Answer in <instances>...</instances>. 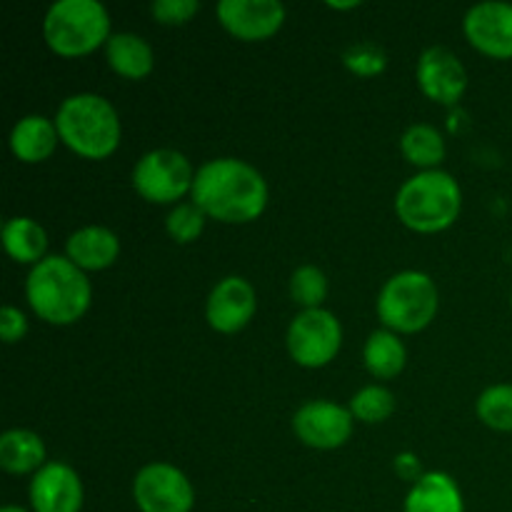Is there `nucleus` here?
Segmentation results:
<instances>
[{
    "instance_id": "7c9ffc66",
    "label": "nucleus",
    "mask_w": 512,
    "mask_h": 512,
    "mask_svg": "<svg viewBox=\"0 0 512 512\" xmlns=\"http://www.w3.org/2000/svg\"><path fill=\"white\" fill-rule=\"evenodd\" d=\"M395 470H398L400 478L413 480V483L425 475V473H420V463H418V458H415L413 453L398 455V458H395Z\"/></svg>"
},
{
    "instance_id": "f8f14e48",
    "label": "nucleus",
    "mask_w": 512,
    "mask_h": 512,
    "mask_svg": "<svg viewBox=\"0 0 512 512\" xmlns=\"http://www.w3.org/2000/svg\"><path fill=\"white\" fill-rule=\"evenodd\" d=\"M220 25L240 40H265L285 23V5L278 0H220Z\"/></svg>"
},
{
    "instance_id": "a211bd4d",
    "label": "nucleus",
    "mask_w": 512,
    "mask_h": 512,
    "mask_svg": "<svg viewBox=\"0 0 512 512\" xmlns=\"http://www.w3.org/2000/svg\"><path fill=\"white\" fill-rule=\"evenodd\" d=\"M58 138L55 120L45 115H25L10 130V150L23 163H43L53 155Z\"/></svg>"
},
{
    "instance_id": "0eeeda50",
    "label": "nucleus",
    "mask_w": 512,
    "mask_h": 512,
    "mask_svg": "<svg viewBox=\"0 0 512 512\" xmlns=\"http://www.w3.org/2000/svg\"><path fill=\"white\" fill-rule=\"evenodd\" d=\"M195 173L180 150L155 148L133 168V188L150 203H175L193 190Z\"/></svg>"
},
{
    "instance_id": "6ab92c4d",
    "label": "nucleus",
    "mask_w": 512,
    "mask_h": 512,
    "mask_svg": "<svg viewBox=\"0 0 512 512\" xmlns=\"http://www.w3.org/2000/svg\"><path fill=\"white\" fill-rule=\"evenodd\" d=\"M110 68L130 80H140L153 70V48L138 33H113L105 43Z\"/></svg>"
},
{
    "instance_id": "423d86ee",
    "label": "nucleus",
    "mask_w": 512,
    "mask_h": 512,
    "mask_svg": "<svg viewBox=\"0 0 512 512\" xmlns=\"http://www.w3.org/2000/svg\"><path fill=\"white\" fill-rule=\"evenodd\" d=\"M438 288L420 270H403L385 280L378 295V315L393 333H420L438 313Z\"/></svg>"
},
{
    "instance_id": "473e14b6",
    "label": "nucleus",
    "mask_w": 512,
    "mask_h": 512,
    "mask_svg": "<svg viewBox=\"0 0 512 512\" xmlns=\"http://www.w3.org/2000/svg\"><path fill=\"white\" fill-rule=\"evenodd\" d=\"M0 512H28V510H23V508H18V505H5L3 510Z\"/></svg>"
},
{
    "instance_id": "bb28decb",
    "label": "nucleus",
    "mask_w": 512,
    "mask_h": 512,
    "mask_svg": "<svg viewBox=\"0 0 512 512\" xmlns=\"http://www.w3.org/2000/svg\"><path fill=\"white\" fill-rule=\"evenodd\" d=\"M205 218L208 215L198 208L195 203H178L165 218V228H168L170 238L175 243H193L200 238L205 228Z\"/></svg>"
},
{
    "instance_id": "6e6552de",
    "label": "nucleus",
    "mask_w": 512,
    "mask_h": 512,
    "mask_svg": "<svg viewBox=\"0 0 512 512\" xmlns=\"http://www.w3.org/2000/svg\"><path fill=\"white\" fill-rule=\"evenodd\" d=\"M288 353L303 368H323L343 345V328L330 310H300L288 328Z\"/></svg>"
},
{
    "instance_id": "c756f323",
    "label": "nucleus",
    "mask_w": 512,
    "mask_h": 512,
    "mask_svg": "<svg viewBox=\"0 0 512 512\" xmlns=\"http://www.w3.org/2000/svg\"><path fill=\"white\" fill-rule=\"evenodd\" d=\"M25 333H28V320H25L23 310L15 308V305H3V310H0V338H3V343H18Z\"/></svg>"
},
{
    "instance_id": "39448f33",
    "label": "nucleus",
    "mask_w": 512,
    "mask_h": 512,
    "mask_svg": "<svg viewBox=\"0 0 512 512\" xmlns=\"http://www.w3.org/2000/svg\"><path fill=\"white\" fill-rule=\"evenodd\" d=\"M43 35L53 53L78 58L108 43L110 15L98 0H58L45 13Z\"/></svg>"
},
{
    "instance_id": "a878e982",
    "label": "nucleus",
    "mask_w": 512,
    "mask_h": 512,
    "mask_svg": "<svg viewBox=\"0 0 512 512\" xmlns=\"http://www.w3.org/2000/svg\"><path fill=\"white\" fill-rule=\"evenodd\" d=\"M290 295L303 310L323 308V300L328 295V278L315 265H300L290 278Z\"/></svg>"
},
{
    "instance_id": "b1692460",
    "label": "nucleus",
    "mask_w": 512,
    "mask_h": 512,
    "mask_svg": "<svg viewBox=\"0 0 512 512\" xmlns=\"http://www.w3.org/2000/svg\"><path fill=\"white\" fill-rule=\"evenodd\" d=\"M475 413L488 428L512 433V385L500 383L483 390L475 403Z\"/></svg>"
},
{
    "instance_id": "4468645a",
    "label": "nucleus",
    "mask_w": 512,
    "mask_h": 512,
    "mask_svg": "<svg viewBox=\"0 0 512 512\" xmlns=\"http://www.w3.org/2000/svg\"><path fill=\"white\" fill-rule=\"evenodd\" d=\"M255 288L240 275H228L220 280L208 295L205 318L218 333H238L255 315Z\"/></svg>"
},
{
    "instance_id": "9b49d317",
    "label": "nucleus",
    "mask_w": 512,
    "mask_h": 512,
    "mask_svg": "<svg viewBox=\"0 0 512 512\" xmlns=\"http://www.w3.org/2000/svg\"><path fill=\"white\" fill-rule=\"evenodd\" d=\"M463 30L470 45L490 58H512V3L488 0L465 13Z\"/></svg>"
},
{
    "instance_id": "c85d7f7f",
    "label": "nucleus",
    "mask_w": 512,
    "mask_h": 512,
    "mask_svg": "<svg viewBox=\"0 0 512 512\" xmlns=\"http://www.w3.org/2000/svg\"><path fill=\"white\" fill-rule=\"evenodd\" d=\"M153 18L165 25H183L200 10L198 0H155L150 5Z\"/></svg>"
},
{
    "instance_id": "aec40b11",
    "label": "nucleus",
    "mask_w": 512,
    "mask_h": 512,
    "mask_svg": "<svg viewBox=\"0 0 512 512\" xmlns=\"http://www.w3.org/2000/svg\"><path fill=\"white\" fill-rule=\"evenodd\" d=\"M45 465V445L38 433L25 428L0 435V468L13 475L38 473Z\"/></svg>"
},
{
    "instance_id": "4be33fe9",
    "label": "nucleus",
    "mask_w": 512,
    "mask_h": 512,
    "mask_svg": "<svg viewBox=\"0 0 512 512\" xmlns=\"http://www.w3.org/2000/svg\"><path fill=\"white\" fill-rule=\"evenodd\" d=\"M3 245L18 263H40L48 248V235L33 218H10L3 225Z\"/></svg>"
},
{
    "instance_id": "f03ea898",
    "label": "nucleus",
    "mask_w": 512,
    "mask_h": 512,
    "mask_svg": "<svg viewBox=\"0 0 512 512\" xmlns=\"http://www.w3.org/2000/svg\"><path fill=\"white\" fill-rule=\"evenodd\" d=\"M90 290L85 270L70 258L45 255L25 278V298L40 320L50 325H70L90 308Z\"/></svg>"
},
{
    "instance_id": "5701e85b",
    "label": "nucleus",
    "mask_w": 512,
    "mask_h": 512,
    "mask_svg": "<svg viewBox=\"0 0 512 512\" xmlns=\"http://www.w3.org/2000/svg\"><path fill=\"white\" fill-rule=\"evenodd\" d=\"M400 150L418 168L435 170L445 158V140L435 125L415 123L400 138Z\"/></svg>"
},
{
    "instance_id": "2f4dec72",
    "label": "nucleus",
    "mask_w": 512,
    "mask_h": 512,
    "mask_svg": "<svg viewBox=\"0 0 512 512\" xmlns=\"http://www.w3.org/2000/svg\"><path fill=\"white\" fill-rule=\"evenodd\" d=\"M330 5V8H340V10H343V8H358V3H328Z\"/></svg>"
},
{
    "instance_id": "ddd939ff",
    "label": "nucleus",
    "mask_w": 512,
    "mask_h": 512,
    "mask_svg": "<svg viewBox=\"0 0 512 512\" xmlns=\"http://www.w3.org/2000/svg\"><path fill=\"white\" fill-rule=\"evenodd\" d=\"M418 85L435 103L455 105L468 88V73L453 50L433 45L418 60Z\"/></svg>"
},
{
    "instance_id": "cd10ccee",
    "label": "nucleus",
    "mask_w": 512,
    "mask_h": 512,
    "mask_svg": "<svg viewBox=\"0 0 512 512\" xmlns=\"http://www.w3.org/2000/svg\"><path fill=\"white\" fill-rule=\"evenodd\" d=\"M343 63L350 73L360 75V78H373V75L383 73L385 65H388V55L380 48L378 43H370V40H360L353 43L350 48H345Z\"/></svg>"
},
{
    "instance_id": "1a4fd4ad",
    "label": "nucleus",
    "mask_w": 512,
    "mask_h": 512,
    "mask_svg": "<svg viewBox=\"0 0 512 512\" xmlns=\"http://www.w3.org/2000/svg\"><path fill=\"white\" fill-rule=\"evenodd\" d=\"M133 498L140 512H190L195 493L183 470L168 463H150L135 475Z\"/></svg>"
},
{
    "instance_id": "f257e3e1",
    "label": "nucleus",
    "mask_w": 512,
    "mask_h": 512,
    "mask_svg": "<svg viewBox=\"0 0 512 512\" xmlns=\"http://www.w3.org/2000/svg\"><path fill=\"white\" fill-rule=\"evenodd\" d=\"M193 203L220 223H250L268 205V183L258 168L238 158H215L195 170Z\"/></svg>"
},
{
    "instance_id": "7ed1b4c3",
    "label": "nucleus",
    "mask_w": 512,
    "mask_h": 512,
    "mask_svg": "<svg viewBox=\"0 0 512 512\" xmlns=\"http://www.w3.org/2000/svg\"><path fill=\"white\" fill-rule=\"evenodd\" d=\"M60 140L88 160H103L120 145V118L110 100L95 93H75L55 115Z\"/></svg>"
},
{
    "instance_id": "2eb2a0df",
    "label": "nucleus",
    "mask_w": 512,
    "mask_h": 512,
    "mask_svg": "<svg viewBox=\"0 0 512 512\" xmlns=\"http://www.w3.org/2000/svg\"><path fill=\"white\" fill-rule=\"evenodd\" d=\"M33 512H80L83 483L80 475L65 463H45L30 480Z\"/></svg>"
},
{
    "instance_id": "9d476101",
    "label": "nucleus",
    "mask_w": 512,
    "mask_h": 512,
    "mask_svg": "<svg viewBox=\"0 0 512 512\" xmlns=\"http://www.w3.org/2000/svg\"><path fill=\"white\" fill-rule=\"evenodd\" d=\"M353 413L330 400H310L293 415V430L298 440L315 450H335L353 435Z\"/></svg>"
},
{
    "instance_id": "412c9836",
    "label": "nucleus",
    "mask_w": 512,
    "mask_h": 512,
    "mask_svg": "<svg viewBox=\"0 0 512 512\" xmlns=\"http://www.w3.org/2000/svg\"><path fill=\"white\" fill-rule=\"evenodd\" d=\"M405 360H408L405 345L393 330H375V333H370V338L365 340L363 363L375 378H395V375H400V370L405 368Z\"/></svg>"
},
{
    "instance_id": "20e7f679",
    "label": "nucleus",
    "mask_w": 512,
    "mask_h": 512,
    "mask_svg": "<svg viewBox=\"0 0 512 512\" xmlns=\"http://www.w3.org/2000/svg\"><path fill=\"white\" fill-rule=\"evenodd\" d=\"M463 193L458 180L445 170H420L405 180L395 195L400 223L415 233H440L458 220Z\"/></svg>"
},
{
    "instance_id": "f3484780",
    "label": "nucleus",
    "mask_w": 512,
    "mask_h": 512,
    "mask_svg": "<svg viewBox=\"0 0 512 512\" xmlns=\"http://www.w3.org/2000/svg\"><path fill=\"white\" fill-rule=\"evenodd\" d=\"M403 512H465L463 493L448 473H425L410 488Z\"/></svg>"
},
{
    "instance_id": "72a5a7b5",
    "label": "nucleus",
    "mask_w": 512,
    "mask_h": 512,
    "mask_svg": "<svg viewBox=\"0 0 512 512\" xmlns=\"http://www.w3.org/2000/svg\"><path fill=\"white\" fill-rule=\"evenodd\" d=\"M510 305H512V295H510Z\"/></svg>"
},
{
    "instance_id": "393cba45",
    "label": "nucleus",
    "mask_w": 512,
    "mask_h": 512,
    "mask_svg": "<svg viewBox=\"0 0 512 512\" xmlns=\"http://www.w3.org/2000/svg\"><path fill=\"white\" fill-rule=\"evenodd\" d=\"M395 410V395L390 393L383 385H368V388L358 390L350 400V413L355 420H363V423H383L393 415Z\"/></svg>"
},
{
    "instance_id": "dca6fc26",
    "label": "nucleus",
    "mask_w": 512,
    "mask_h": 512,
    "mask_svg": "<svg viewBox=\"0 0 512 512\" xmlns=\"http://www.w3.org/2000/svg\"><path fill=\"white\" fill-rule=\"evenodd\" d=\"M65 253L80 270H105L118 260V235L103 225H85L65 243Z\"/></svg>"
}]
</instances>
